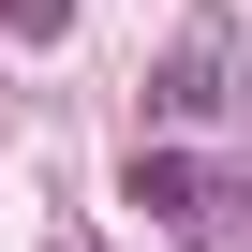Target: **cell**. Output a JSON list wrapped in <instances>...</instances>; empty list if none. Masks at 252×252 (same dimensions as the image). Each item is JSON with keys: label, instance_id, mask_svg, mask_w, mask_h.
I'll list each match as a JSON object with an SVG mask.
<instances>
[{"label": "cell", "instance_id": "obj_2", "mask_svg": "<svg viewBox=\"0 0 252 252\" xmlns=\"http://www.w3.org/2000/svg\"><path fill=\"white\" fill-rule=\"evenodd\" d=\"M149 104H163V119H222V104H237V45H222V30H178L163 74H149Z\"/></svg>", "mask_w": 252, "mask_h": 252}, {"label": "cell", "instance_id": "obj_1", "mask_svg": "<svg viewBox=\"0 0 252 252\" xmlns=\"http://www.w3.org/2000/svg\"><path fill=\"white\" fill-rule=\"evenodd\" d=\"M119 193H134L178 252H237V178L193 163V149H134V178H119Z\"/></svg>", "mask_w": 252, "mask_h": 252}, {"label": "cell", "instance_id": "obj_3", "mask_svg": "<svg viewBox=\"0 0 252 252\" xmlns=\"http://www.w3.org/2000/svg\"><path fill=\"white\" fill-rule=\"evenodd\" d=\"M0 30H15V45H60V30H74V0H0Z\"/></svg>", "mask_w": 252, "mask_h": 252}]
</instances>
